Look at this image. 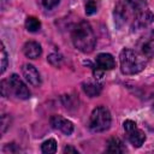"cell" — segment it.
<instances>
[{"instance_id": "obj_24", "label": "cell", "mask_w": 154, "mask_h": 154, "mask_svg": "<svg viewBox=\"0 0 154 154\" xmlns=\"http://www.w3.org/2000/svg\"><path fill=\"white\" fill-rule=\"evenodd\" d=\"M64 153H77V154H78V150H77L76 148L71 147V146H67V147L64 148Z\"/></svg>"}, {"instance_id": "obj_16", "label": "cell", "mask_w": 154, "mask_h": 154, "mask_svg": "<svg viewBox=\"0 0 154 154\" xmlns=\"http://www.w3.org/2000/svg\"><path fill=\"white\" fill-rule=\"evenodd\" d=\"M41 150H42V153H47V154L55 153L57 152V142H55V140L54 138H49V140L45 141L42 143V146H41Z\"/></svg>"}, {"instance_id": "obj_2", "label": "cell", "mask_w": 154, "mask_h": 154, "mask_svg": "<svg viewBox=\"0 0 154 154\" xmlns=\"http://www.w3.org/2000/svg\"><path fill=\"white\" fill-rule=\"evenodd\" d=\"M147 58L143 57L138 51L124 48L120 52L119 61L120 70L124 75H135L141 72L147 65Z\"/></svg>"}, {"instance_id": "obj_4", "label": "cell", "mask_w": 154, "mask_h": 154, "mask_svg": "<svg viewBox=\"0 0 154 154\" xmlns=\"http://www.w3.org/2000/svg\"><path fill=\"white\" fill-rule=\"evenodd\" d=\"M111 113L105 106H97L93 109L89 118V129L93 132H102L111 126Z\"/></svg>"}, {"instance_id": "obj_17", "label": "cell", "mask_w": 154, "mask_h": 154, "mask_svg": "<svg viewBox=\"0 0 154 154\" xmlns=\"http://www.w3.org/2000/svg\"><path fill=\"white\" fill-rule=\"evenodd\" d=\"M84 8H85V14L87 16L94 14L97 10L96 1L95 0H84Z\"/></svg>"}, {"instance_id": "obj_11", "label": "cell", "mask_w": 154, "mask_h": 154, "mask_svg": "<svg viewBox=\"0 0 154 154\" xmlns=\"http://www.w3.org/2000/svg\"><path fill=\"white\" fill-rule=\"evenodd\" d=\"M22 72H23L24 78L26 79V82L30 83L31 85L38 87L41 84L40 73H38L37 69L34 65H31V64H24L23 67H22Z\"/></svg>"}, {"instance_id": "obj_7", "label": "cell", "mask_w": 154, "mask_h": 154, "mask_svg": "<svg viewBox=\"0 0 154 154\" xmlns=\"http://www.w3.org/2000/svg\"><path fill=\"white\" fill-rule=\"evenodd\" d=\"M154 20V14L148 8H141L136 11L135 18L132 20V30L137 31L141 29L147 28L152 22Z\"/></svg>"}, {"instance_id": "obj_13", "label": "cell", "mask_w": 154, "mask_h": 154, "mask_svg": "<svg viewBox=\"0 0 154 154\" xmlns=\"http://www.w3.org/2000/svg\"><path fill=\"white\" fill-rule=\"evenodd\" d=\"M82 89L83 91L89 96V97H95V96H99L100 93H101V85L96 82H84L82 84Z\"/></svg>"}, {"instance_id": "obj_12", "label": "cell", "mask_w": 154, "mask_h": 154, "mask_svg": "<svg viewBox=\"0 0 154 154\" xmlns=\"http://www.w3.org/2000/svg\"><path fill=\"white\" fill-rule=\"evenodd\" d=\"M23 53L29 59H36V58H38L41 55L42 48H41L40 43H37L35 41H28L23 46Z\"/></svg>"}, {"instance_id": "obj_9", "label": "cell", "mask_w": 154, "mask_h": 154, "mask_svg": "<svg viewBox=\"0 0 154 154\" xmlns=\"http://www.w3.org/2000/svg\"><path fill=\"white\" fill-rule=\"evenodd\" d=\"M49 123L52 125V128L61 131L64 135H71L73 132V124L72 122H70L69 119L61 117V116H58V114H54L49 119Z\"/></svg>"}, {"instance_id": "obj_3", "label": "cell", "mask_w": 154, "mask_h": 154, "mask_svg": "<svg viewBox=\"0 0 154 154\" xmlns=\"http://www.w3.org/2000/svg\"><path fill=\"white\" fill-rule=\"evenodd\" d=\"M1 94L6 97H8L10 95H14L16 97L22 100H26L30 97V91L28 87L16 73L11 75L7 79L1 81Z\"/></svg>"}, {"instance_id": "obj_10", "label": "cell", "mask_w": 154, "mask_h": 154, "mask_svg": "<svg viewBox=\"0 0 154 154\" xmlns=\"http://www.w3.org/2000/svg\"><path fill=\"white\" fill-rule=\"evenodd\" d=\"M113 16H114V23L120 29L123 28L128 19H129V8L128 6L123 2V1H118L114 6V12H113Z\"/></svg>"}, {"instance_id": "obj_5", "label": "cell", "mask_w": 154, "mask_h": 154, "mask_svg": "<svg viewBox=\"0 0 154 154\" xmlns=\"http://www.w3.org/2000/svg\"><path fill=\"white\" fill-rule=\"evenodd\" d=\"M123 128H124V130H125V134H126V137H128L129 142H130L134 147L138 148V147H141V146L144 143V141H146V135H144V132L137 126V124H136L134 120H130V119L125 120V122L123 123Z\"/></svg>"}, {"instance_id": "obj_18", "label": "cell", "mask_w": 154, "mask_h": 154, "mask_svg": "<svg viewBox=\"0 0 154 154\" xmlns=\"http://www.w3.org/2000/svg\"><path fill=\"white\" fill-rule=\"evenodd\" d=\"M47 60H48V63H49L51 65H53L54 67H60L61 64H63V57H61L60 54H58V53H52V54L47 58Z\"/></svg>"}, {"instance_id": "obj_21", "label": "cell", "mask_w": 154, "mask_h": 154, "mask_svg": "<svg viewBox=\"0 0 154 154\" xmlns=\"http://www.w3.org/2000/svg\"><path fill=\"white\" fill-rule=\"evenodd\" d=\"M129 5H131L136 11L146 7V0H126Z\"/></svg>"}, {"instance_id": "obj_1", "label": "cell", "mask_w": 154, "mask_h": 154, "mask_svg": "<svg viewBox=\"0 0 154 154\" xmlns=\"http://www.w3.org/2000/svg\"><path fill=\"white\" fill-rule=\"evenodd\" d=\"M71 38L73 46L83 53H91L96 45L94 30L87 20H81L78 24L73 26Z\"/></svg>"}, {"instance_id": "obj_15", "label": "cell", "mask_w": 154, "mask_h": 154, "mask_svg": "<svg viewBox=\"0 0 154 154\" xmlns=\"http://www.w3.org/2000/svg\"><path fill=\"white\" fill-rule=\"evenodd\" d=\"M25 28H26V30L30 31V32H36V31H38L40 28H41V22H40L36 17L30 16V17H28L26 20H25Z\"/></svg>"}, {"instance_id": "obj_14", "label": "cell", "mask_w": 154, "mask_h": 154, "mask_svg": "<svg viewBox=\"0 0 154 154\" xmlns=\"http://www.w3.org/2000/svg\"><path fill=\"white\" fill-rule=\"evenodd\" d=\"M126 149L123 144V142L120 141V138L118 137H111L107 141V147H106V152L108 153H124Z\"/></svg>"}, {"instance_id": "obj_23", "label": "cell", "mask_w": 154, "mask_h": 154, "mask_svg": "<svg viewBox=\"0 0 154 154\" xmlns=\"http://www.w3.org/2000/svg\"><path fill=\"white\" fill-rule=\"evenodd\" d=\"M59 1H60V0H41L42 5H43L46 8H48V10L55 7V6L59 4Z\"/></svg>"}, {"instance_id": "obj_19", "label": "cell", "mask_w": 154, "mask_h": 154, "mask_svg": "<svg viewBox=\"0 0 154 154\" xmlns=\"http://www.w3.org/2000/svg\"><path fill=\"white\" fill-rule=\"evenodd\" d=\"M0 52H1V70L0 72L4 73L6 67H7V53H6V49H5V46H4V42H1V48H0Z\"/></svg>"}, {"instance_id": "obj_8", "label": "cell", "mask_w": 154, "mask_h": 154, "mask_svg": "<svg viewBox=\"0 0 154 154\" xmlns=\"http://www.w3.org/2000/svg\"><path fill=\"white\" fill-rule=\"evenodd\" d=\"M138 52L147 59H150L154 55V30L141 38L138 42Z\"/></svg>"}, {"instance_id": "obj_20", "label": "cell", "mask_w": 154, "mask_h": 154, "mask_svg": "<svg viewBox=\"0 0 154 154\" xmlns=\"http://www.w3.org/2000/svg\"><path fill=\"white\" fill-rule=\"evenodd\" d=\"M63 99H66V100H67L66 102L63 101V102H64V106H65L66 108H75V107H77V105H78V101H73V102H72V100L77 99V97H75L73 95H64Z\"/></svg>"}, {"instance_id": "obj_22", "label": "cell", "mask_w": 154, "mask_h": 154, "mask_svg": "<svg viewBox=\"0 0 154 154\" xmlns=\"http://www.w3.org/2000/svg\"><path fill=\"white\" fill-rule=\"evenodd\" d=\"M8 126H10V116L4 114V116L1 117V132L4 134V132L7 130Z\"/></svg>"}, {"instance_id": "obj_6", "label": "cell", "mask_w": 154, "mask_h": 154, "mask_svg": "<svg viewBox=\"0 0 154 154\" xmlns=\"http://www.w3.org/2000/svg\"><path fill=\"white\" fill-rule=\"evenodd\" d=\"M116 67L114 58L108 53H100L95 59V65L93 66L95 78H100L106 70H112Z\"/></svg>"}]
</instances>
